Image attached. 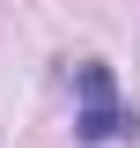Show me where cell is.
Masks as SVG:
<instances>
[{
    "mask_svg": "<svg viewBox=\"0 0 140 148\" xmlns=\"http://www.w3.org/2000/svg\"><path fill=\"white\" fill-rule=\"evenodd\" d=\"M74 82H81V141H118V133H133V119L118 111V89H111V67L103 59H88V67H74Z\"/></svg>",
    "mask_w": 140,
    "mask_h": 148,
    "instance_id": "cell-1",
    "label": "cell"
}]
</instances>
